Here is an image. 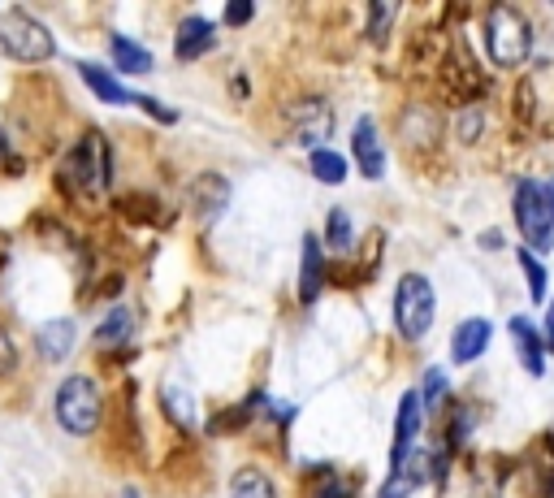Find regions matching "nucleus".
Returning a JSON list of instances; mask_svg holds the SVG:
<instances>
[{"label":"nucleus","instance_id":"obj_1","mask_svg":"<svg viewBox=\"0 0 554 498\" xmlns=\"http://www.w3.org/2000/svg\"><path fill=\"white\" fill-rule=\"evenodd\" d=\"M485 48H490L494 65H503V70H516V65L529 61L533 31L524 22V13L511 5H494L485 13Z\"/></svg>","mask_w":554,"mask_h":498},{"label":"nucleus","instance_id":"obj_2","mask_svg":"<svg viewBox=\"0 0 554 498\" xmlns=\"http://www.w3.org/2000/svg\"><path fill=\"white\" fill-rule=\"evenodd\" d=\"M100 421H104V399H100L96 377H87V373L65 377L57 390V425L74 438H87L100 429Z\"/></svg>","mask_w":554,"mask_h":498},{"label":"nucleus","instance_id":"obj_3","mask_svg":"<svg viewBox=\"0 0 554 498\" xmlns=\"http://www.w3.org/2000/svg\"><path fill=\"white\" fill-rule=\"evenodd\" d=\"M433 317H438V295L425 273H403L399 291H394V325L407 343H420L429 334Z\"/></svg>","mask_w":554,"mask_h":498},{"label":"nucleus","instance_id":"obj_4","mask_svg":"<svg viewBox=\"0 0 554 498\" xmlns=\"http://www.w3.org/2000/svg\"><path fill=\"white\" fill-rule=\"evenodd\" d=\"M0 52H9L22 65H39L57 52V44H52L48 26L39 18H31L22 9H9V13H0Z\"/></svg>","mask_w":554,"mask_h":498},{"label":"nucleus","instance_id":"obj_5","mask_svg":"<svg viewBox=\"0 0 554 498\" xmlns=\"http://www.w3.org/2000/svg\"><path fill=\"white\" fill-rule=\"evenodd\" d=\"M516 226L520 234L529 239V247L537 252H550L554 247V204H550V191L533 178H520L516 187Z\"/></svg>","mask_w":554,"mask_h":498},{"label":"nucleus","instance_id":"obj_6","mask_svg":"<svg viewBox=\"0 0 554 498\" xmlns=\"http://www.w3.org/2000/svg\"><path fill=\"white\" fill-rule=\"evenodd\" d=\"M329 135H334V109L325 100H303L290 109V139L303 143L308 152L321 148Z\"/></svg>","mask_w":554,"mask_h":498},{"label":"nucleus","instance_id":"obj_7","mask_svg":"<svg viewBox=\"0 0 554 498\" xmlns=\"http://www.w3.org/2000/svg\"><path fill=\"white\" fill-rule=\"evenodd\" d=\"M191 208H195L200 221H208V226L221 221V213L230 208V182L221 174H200L195 187H191Z\"/></svg>","mask_w":554,"mask_h":498},{"label":"nucleus","instance_id":"obj_8","mask_svg":"<svg viewBox=\"0 0 554 498\" xmlns=\"http://www.w3.org/2000/svg\"><path fill=\"white\" fill-rule=\"evenodd\" d=\"M420 412H425V403H420L416 390H407L403 403H399V425H394V451H390V468L399 473L403 460L412 455V442L420 434Z\"/></svg>","mask_w":554,"mask_h":498},{"label":"nucleus","instance_id":"obj_9","mask_svg":"<svg viewBox=\"0 0 554 498\" xmlns=\"http://www.w3.org/2000/svg\"><path fill=\"white\" fill-rule=\"evenodd\" d=\"M325 286V243L316 234H303V260H299V304H316Z\"/></svg>","mask_w":554,"mask_h":498},{"label":"nucleus","instance_id":"obj_10","mask_svg":"<svg viewBox=\"0 0 554 498\" xmlns=\"http://www.w3.org/2000/svg\"><path fill=\"white\" fill-rule=\"evenodd\" d=\"M351 156H355V165H360V174H364V178H381V174H386V152H381L377 126L368 122V117H360V122H355Z\"/></svg>","mask_w":554,"mask_h":498},{"label":"nucleus","instance_id":"obj_11","mask_svg":"<svg viewBox=\"0 0 554 498\" xmlns=\"http://www.w3.org/2000/svg\"><path fill=\"white\" fill-rule=\"evenodd\" d=\"M100 148L104 143H96V135H87L70 156H65V178H70L74 187H83V191L100 187Z\"/></svg>","mask_w":554,"mask_h":498},{"label":"nucleus","instance_id":"obj_12","mask_svg":"<svg viewBox=\"0 0 554 498\" xmlns=\"http://www.w3.org/2000/svg\"><path fill=\"white\" fill-rule=\"evenodd\" d=\"M490 338H494V325L485 321V317L464 321V325L455 330V338H451V360H455V364H472V360H481V356H485V347H490Z\"/></svg>","mask_w":554,"mask_h":498},{"label":"nucleus","instance_id":"obj_13","mask_svg":"<svg viewBox=\"0 0 554 498\" xmlns=\"http://www.w3.org/2000/svg\"><path fill=\"white\" fill-rule=\"evenodd\" d=\"M213 22L200 18V13H191V18H182L178 26V39H174V57L178 61H195L204 57V52H213Z\"/></svg>","mask_w":554,"mask_h":498},{"label":"nucleus","instance_id":"obj_14","mask_svg":"<svg viewBox=\"0 0 554 498\" xmlns=\"http://www.w3.org/2000/svg\"><path fill=\"white\" fill-rule=\"evenodd\" d=\"M35 351L44 356L48 364H57L65 360L74 351V321L70 317H57V321H44L35 330Z\"/></svg>","mask_w":554,"mask_h":498},{"label":"nucleus","instance_id":"obj_15","mask_svg":"<svg viewBox=\"0 0 554 498\" xmlns=\"http://www.w3.org/2000/svg\"><path fill=\"white\" fill-rule=\"evenodd\" d=\"M511 338H516L520 364H524V369H529L533 377H542V373H546V347H542V334H537L524 317H516V321H511Z\"/></svg>","mask_w":554,"mask_h":498},{"label":"nucleus","instance_id":"obj_16","mask_svg":"<svg viewBox=\"0 0 554 498\" xmlns=\"http://www.w3.org/2000/svg\"><path fill=\"white\" fill-rule=\"evenodd\" d=\"M78 74H83V83L96 91V96L104 104H130V91L117 83V78L109 70H100V65H91V61H78Z\"/></svg>","mask_w":554,"mask_h":498},{"label":"nucleus","instance_id":"obj_17","mask_svg":"<svg viewBox=\"0 0 554 498\" xmlns=\"http://www.w3.org/2000/svg\"><path fill=\"white\" fill-rule=\"evenodd\" d=\"M230 498H277V486L269 481L265 468H239V473L230 477Z\"/></svg>","mask_w":554,"mask_h":498},{"label":"nucleus","instance_id":"obj_18","mask_svg":"<svg viewBox=\"0 0 554 498\" xmlns=\"http://www.w3.org/2000/svg\"><path fill=\"white\" fill-rule=\"evenodd\" d=\"M109 48H113V65H117L122 74H148V70H152V52L139 48V44H130L126 35H113Z\"/></svg>","mask_w":554,"mask_h":498},{"label":"nucleus","instance_id":"obj_19","mask_svg":"<svg viewBox=\"0 0 554 498\" xmlns=\"http://www.w3.org/2000/svg\"><path fill=\"white\" fill-rule=\"evenodd\" d=\"M130 330H135V312H130V308H109V317L96 325V347H117V343H126Z\"/></svg>","mask_w":554,"mask_h":498},{"label":"nucleus","instance_id":"obj_20","mask_svg":"<svg viewBox=\"0 0 554 498\" xmlns=\"http://www.w3.org/2000/svg\"><path fill=\"white\" fill-rule=\"evenodd\" d=\"M325 247H334V252H351L355 243V226L347 217V208H329V221H325Z\"/></svg>","mask_w":554,"mask_h":498},{"label":"nucleus","instance_id":"obj_21","mask_svg":"<svg viewBox=\"0 0 554 498\" xmlns=\"http://www.w3.org/2000/svg\"><path fill=\"white\" fill-rule=\"evenodd\" d=\"M308 161H312V174L329 182V187H338L342 178H347V156H338V152H329V148H316L308 152Z\"/></svg>","mask_w":554,"mask_h":498},{"label":"nucleus","instance_id":"obj_22","mask_svg":"<svg viewBox=\"0 0 554 498\" xmlns=\"http://www.w3.org/2000/svg\"><path fill=\"white\" fill-rule=\"evenodd\" d=\"M520 269H524V278H529V295L537 299V304H542V299H546V286H550L546 265L529 252V247H524V252H520Z\"/></svg>","mask_w":554,"mask_h":498},{"label":"nucleus","instance_id":"obj_23","mask_svg":"<svg viewBox=\"0 0 554 498\" xmlns=\"http://www.w3.org/2000/svg\"><path fill=\"white\" fill-rule=\"evenodd\" d=\"M165 408L174 412V421L182 429H195V403H191V395L182 386H165Z\"/></svg>","mask_w":554,"mask_h":498},{"label":"nucleus","instance_id":"obj_24","mask_svg":"<svg viewBox=\"0 0 554 498\" xmlns=\"http://www.w3.org/2000/svg\"><path fill=\"white\" fill-rule=\"evenodd\" d=\"M442 395H446V373L442 369H429L425 373V390H420V403H425V408H438Z\"/></svg>","mask_w":554,"mask_h":498},{"label":"nucleus","instance_id":"obj_25","mask_svg":"<svg viewBox=\"0 0 554 498\" xmlns=\"http://www.w3.org/2000/svg\"><path fill=\"white\" fill-rule=\"evenodd\" d=\"M130 104H139V109L148 113V117H156L161 126H174V122H178V113H174V109H165V104L156 100V96H130Z\"/></svg>","mask_w":554,"mask_h":498},{"label":"nucleus","instance_id":"obj_26","mask_svg":"<svg viewBox=\"0 0 554 498\" xmlns=\"http://www.w3.org/2000/svg\"><path fill=\"white\" fill-rule=\"evenodd\" d=\"M18 369V347H13V334L0 325V377H9Z\"/></svg>","mask_w":554,"mask_h":498},{"label":"nucleus","instance_id":"obj_27","mask_svg":"<svg viewBox=\"0 0 554 498\" xmlns=\"http://www.w3.org/2000/svg\"><path fill=\"white\" fill-rule=\"evenodd\" d=\"M390 5H381V0H377V5L373 9H368V39H381V35H386V26H390Z\"/></svg>","mask_w":554,"mask_h":498},{"label":"nucleus","instance_id":"obj_28","mask_svg":"<svg viewBox=\"0 0 554 498\" xmlns=\"http://www.w3.org/2000/svg\"><path fill=\"white\" fill-rule=\"evenodd\" d=\"M477 135H481V113L477 109H464V113H459V139L477 143Z\"/></svg>","mask_w":554,"mask_h":498},{"label":"nucleus","instance_id":"obj_29","mask_svg":"<svg viewBox=\"0 0 554 498\" xmlns=\"http://www.w3.org/2000/svg\"><path fill=\"white\" fill-rule=\"evenodd\" d=\"M252 13H256V5H252V0H230V9H226V22H230V26H243V22H252Z\"/></svg>","mask_w":554,"mask_h":498},{"label":"nucleus","instance_id":"obj_30","mask_svg":"<svg viewBox=\"0 0 554 498\" xmlns=\"http://www.w3.org/2000/svg\"><path fill=\"white\" fill-rule=\"evenodd\" d=\"M0 156H5V135H0Z\"/></svg>","mask_w":554,"mask_h":498},{"label":"nucleus","instance_id":"obj_31","mask_svg":"<svg viewBox=\"0 0 554 498\" xmlns=\"http://www.w3.org/2000/svg\"><path fill=\"white\" fill-rule=\"evenodd\" d=\"M550 330H554V304H550Z\"/></svg>","mask_w":554,"mask_h":498},{"label":"nucleus","instance_id":"obj_32","mask_svg":"<svg viewBox=\"0 0 554 498\" xmlns=\"http://www.w3.org/2000/svg\"><path fill=\"white\" fill-rule=\"evenodd\" d=\"M550 204H554V191H550Z\"/></svg>","mask_w":554,"mask_h":498}]
</instances>
